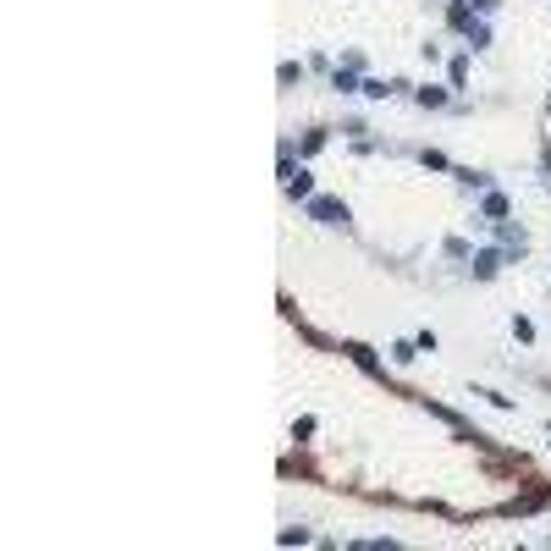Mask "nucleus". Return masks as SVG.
<instances>
[{"instance_id":"obj_1","label":"nucleus","mask_w":551,"mask_h":551,"mask_svg":"<svg viewBox=\"0 0 551 551\" xmlns=\"http://www.w3.org/2000/svg\"><path fill=\"white\" fill-rule=\"evenodd\" d=\"M315 215L320 221H347V210H342L336 199H315Z\"/></svg>"}]
</instances>
